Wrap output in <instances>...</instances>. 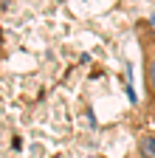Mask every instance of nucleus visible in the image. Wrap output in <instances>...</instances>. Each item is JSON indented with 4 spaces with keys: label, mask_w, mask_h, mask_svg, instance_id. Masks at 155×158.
<instances>
[{
    "label": "nucleus",
    "mask_w": 155,
    "mask_h": 158,
    "mask_svg": "<svg viewBox=\"0 0 155 158\" xmlns=\"http://www.w3.org/2000/svg\"><path fill=\"white\" fill-rule=\"evenodd\" d=\"M88 158H99V155H88Z\"/></svg>",
    "instance_id": "7ed1b4c3"
},
{
    "label": "nucleus",
    "mask_w": 155,
    "mask_h": 158,
    "mask_svg": "<svg viewBox=\"0 0 155 158\" xmlns=\"http://www.w3.org/2000/svg\"><path fill=\"white\" fill-rule=\"evenodd\" d=\"M138 34V45H141V62H144V88H147V105L155 113V28L149 23L135 26Z\"/></svg>",
    "instance_id": "f257e3e1"
},
{
    "label": "nucleus",
    "mask_w": 155,
    "mask_h": 158,
    "mask_svg": "<svg viewBox=\"0 0 155 158\" xmlns=\"http://www.w3.org/2000/svg\"><path fill=\"white\" fill-rule=\"evenodd\" d=\"M138 152H141V158H155V135L138 138Z\"/></svg>",
    "instance_id": "f03ea898"
}]
</instances>
